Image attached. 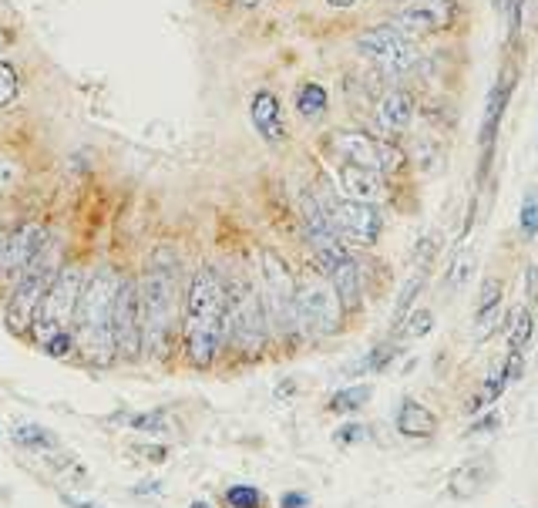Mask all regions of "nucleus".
Returning a JSON list of instances; mask_svg holds the SVG:
<instances>
[{
    "label": "nucleus",
    "mask_w": 538,
    "mask_h": 508,
    "mask_svg": "<svg viewBox=\"0 0 538 508\" xmlns=\"http://www.w3.org/2000/svg\"><path fill=\"white\" fill-rule=\"evenodd\" d=\"M226 327H229V300L226 283L212 266L196 270L185 297V317H182V340L185 357L192 367H212L219 350L226 347Z\"/></svg>",
    "instance_id": "f257e3e1"
},
{
    "label": "nucleus",
    "mask_w": 538,
    "mask_h": 508,
    "mask_svg": "<svg viewBox=\"0 0 538 508\" xmlns=\"http://www.w3.org/2000/svg\"><path fill=\"white\" fill-rule=\"evenodd\" d=\"M118 276L111 266H98L88 273L85 290L78 300V317H74V337H78V350L88 364L108 367L118 357L115 344V300H118Z\"/></svg>",
    "instance_id": "f03ea898"
},
{
    "label": "nucleus",
    "mask_w": 538,
    "mask_h": 508,
    "mask_svg": "<svg viewBox=\"0 0 538 508\" xmlns=\"http://www.w3.org/2000/svg\"><path fill=\"white\" fill-rule=\"evenodd\" d=\"M138 286H142L145 350L155 360H162L172 347L175 307H179V270H175V256L169 249H155Z\"/></svg>",
    "instance_id": "7ed1b4c3"
},
{
    "label": "nucleus",
    "mask_w": 538,
    "mask_h": 508,
    "mask_svg": "<svg viewBox=\"0 0 538 508\" xmlns=\"http://www.w3.org/2000/svg\"><path fill=\"white\" fill-rule=\"evenodd\" d=\"M61 266L64 263H61L58 246L48 243L34 256V263L17 276L11 297H7V307H4V323L14 337H31L37 310H41V303H44V293L51 290V283Z\"/></svg>",
    "instance_id": "20e7f679"
},
{
    "label": "nucleus",
    "mask_w": 538,
    "mask_h": 508,
    "mask_svg": "<svg viewBox=\"0 0 538 508\" xmlns=\"http://www.w3.org/2000/svg\"><path fill=\"white\" fill-rule=\"evenodd\" d=\"M343 300L337 286L323 270H306L296 276V320H300V334L330 337L340 334L343 327Z\"/></svg>",
    "instance_id": "39448f33"
},
{
    "label": "nucleus",
    "mask_w": 538,
    "mask_h": 508,
    "mask_svg": "<svg viewBox=\"0 0 538 508\" xmlns=\"http://www.w3.org/2000/svg\"><path fill=\"white\" fill-rule=\"evenodd\" d=\"M259 280H263L259 293H263L269 330L280 337L300 334V320H296V276L276 249H259Z\"/></svg>",
    "instance_id": "423d86ee"
},
{
    "label": "nucleus",
    "mask_w": 538,
    "mask_h": 508,
    "mask_svg": "<svg viewBox=\"0 0 538 508\" xmlns=\"http://www.w3.org/2000/svg\"><path fill=\"white\" fill-rule=\"evenodd\" d=\"M85 270L78 263H64L58 276H54L51 290L44 293V303L37 310V320H34V330H31V340L37 344H48L51 337L58 334H68L74 317H78V300H81V290H85Z\"/></svg>",
    "instance_id": "0eeeda50"
},
{
    "label": "nucleus",
    "mask_w": 538,
    "mask_h": 508,
    "mask_svg": "<svg viewBox=\"0 0 538 508\" xmlns=\"http://www.w3.org/2000/svg\"><path fill=\"white\" fill-rule=\"evenodd\" d=\"M226 300H229L226 344H233L236 350H243V354H259L269 334L263 293L249 280H236V283H226Z\"/></svg>",
    "instance_id": "6e6552de"
},
{
    "label": "nucleus",
    "mask_w": 538,
    "mask_h": 508,
    "mask_svg": "<svg viewBox=\"0 0 538 508\" xmlns=\"http://www.w3.org/2000/svg\"><path fill=\"white\" fill-rule=\"evenodd\" d=\"M357 51L384 75H407L417 64V48L397 24H377L357 38Z\"/></svg>",
    "instance_id": "1a4fd4ad"
},
{
    "label": "nucleus",
    "mask_w": 538,
    "mask_h": 508,
    "mask_svg": "<svg viewBox=\"0 0 538 508\" xmlns=\"http://www.w3.org/2000/svg\"><path fill=\"white\" fill-rule=\"evenodd\" d=\"M330 149H333V155H337L340 162L364 165V169H374L380 175L404 169V162H407L404 152L397 149L394 142L364 135V132H337L330 138Z\"/></svg>",
    "instance_id": "9d476101"
},
{
    "label": "nucleus",
    "mask_w": 538,
    "mask_h": 508,
    "mask_svg": "<svg viewBox=\"0 0 538 508\" xmlns=\"http://www.w3.org/2000/svg\"><path fill=\"white\" fill-rule=\"evenodd\" d=\"M115 344L118 357L135 360L145 350V317H142V286L122 276L115 300Z\"/></svg>",
    "instance_id": "9b49d317"
},
{
    "label": "nucleus",
    "mask_w": 538,
    "mask_h": 508,
    "mask_svg": "<svg viewBox=\"0 0 538 508\" xmlns=\"http://www.w3.org/2000/svg\"><path fill=\"white\" fill-rule=\"evenodd\" d=\"M51 243L48 226L44 223H21L0 239V280H17L34 256Z\"/></svg>",
    "instance_id": "f8f14e48"
},
{
    "label": "nucleus",
    "mask_w": 538,
    "mask_h": 508,
    "mask_svg": "<svg viewBox=\"0 0 538 508\" xmlns=\"http://www.w3.org/2000/svg\"><path fill=\"white\" fill-rule=\"evenodd\" d=\"M461 17L458 0H411L401 14H397V27L407 38H424V34H441L451 31Z\"/></svg>",
    "instance_id": "ddd939ff"
},
{
    "label": "nucleus",
    "mask_w": 538,
    "mask_h": 508,
    "mask_svg": "<svg viewBox=\"0 0 538 508\" xmlns=\"http://www.w3.org/2000/svg\"><path fill=\"white\" fill-rule=\"evenodd\" d=\"M333 226L340 229V236H347L357 246H377L380 233H384V212L374 202H350L343 199L330 209Z\"/></svg>",
    "instance_id": "4468645a"
},
{
    "label": "nucleus",
    "mask_w": 538,
    "mask_h": 508,
    "mask_svg": "<svg viewBox=\"0 0 538 508\" xmlns=\"http://www.w3.org/2000/svg\"><path fill=\"white\" fill-rule=\"evenodd\" d=\"M337 182H340V196L350 202H380L387 192L384 175L374 169H364V165H354V162H340Z\"/></svg>",
    "instance_id": "2eb2a0df"
},
{
    "label": "nucleus",
    "mask_w": 538,
    "mask_h": 508,
    "mask_svg": "<svg viewBox=\"0 0 538 508\" xmlns=\"http://www.w3.org/2000/svg\"><path fill=\"white\" fill-rule=\"evenodd\" d=\"M414 118H417V101H414V95H407L404 88L387 91V95L377 101V125L384 135H391V138L404 135L407 128L414 125Z\"/></svg>",
    "instance_id": "dca6fc26"
},
{
    "label": "nucleus",
    "mask_w": 538,
    "mask_h": 508,
    "mask_svg": "<svg viewBox=\"0 0 538 508\" xmlns=\"http://www.w3.org/2000/svg\"><path fill=\"white\" fill-rule=\"evenodd\" d=\"M249 115H253V125L256 132L266 138L269 145H280L286 128H283V108H280V98L273 91H256L253 95V105H249Z\"/></svg>",
    "instance_id": "f3484780"
},
{
    "label": "nucleus",
    "mask_w": 538,
    "mask_h": 508,
    "mask_svg": "<svg viewBox=\"0 0 538 508\" xmlns=\"http://www.w3.org/2000/svg\"><path fill=\"white\" fill-rule=\"evenodd\" d=\"M508 98H512V71H502L498 81L488 91V105H485V118H481V149H488V142H495L498 122H502Z\"/></svg>",
    "instance_id": "a211bd4d"
},
{
    "label": "nucleus",
    "mask_w": 538,
    "mask_h": 508,
    "mask_svg": "<svg viewBox=\"0 0 538 508\" xmlns=\"http://www.w3.org/2000/svg\"><path fill=\"white\" fill-rule=\"evenodd\" d=\"M397 431L404 438H431L438 431V418L417 401H404L401 411H397Z\"/></svg>",
    "instance_id": "6ab92c4d"
},
{
    "label": "nucleus",
    "mask_w": 538,
    "mask_h": 508,
    "mask_svg": "<svg viewBox=\"0 0 538 508\" xmlns=\"http://www.w3.org/2000/svg\"><path fill=\"white\" fill-rule=\"evenodd\" d=\"M333 286H337L340 300H343V310L354 313L360 307V266L354 256H347V260H340L333 266V273H327Z\"/></svg>",
    "instance_id": "aec40b11"
},
{
    "label": "nucleus",
    "mask_w": 538,
    "mask_h": 508,
    "mask_svg": "<svg viewBox=\"0 0 538 508\" xmlns=\"http://www.w3.org/2000/svg\"><path fill=\"white\" fill-rule=\"evenodd\" d=\"M11 438L21 448L37 451V455H51V451H58V438H54L51 431H44L41 424H17V428L11 431Z\"/></svg>",
    "instance_id": "412c9836"
},
{
    "label": "nucleus",
    "mask_w": 538,
    "mask_h": 508,
    "mask_svg": "<svg viewBox=\"0 0 538 508\" xmlns=\"http://www.w3.org/2000/svg\"><path fill=\"white\" fill-rule=\"evenodd\" d=\"M327 105H330V95L317 81H306V85L296 88V112H300V118H320L327 112Z\"/></svg>",
    "instance_id": "4be33fe9"
},
{
    "label": "nucleus",
    "mask_w": 538,
    "mask_h": 508,
    "mask_svg": "<svg viewBox=\"0 0 538 508\" xmlns=\"http://www.w3.org/2000/svg\"><path fill=\"white\" fill-rule=\"evenodd\" d=\"M485 482H488V471L481 468V465H468V468L454 471L451 492L458 495V498H471V495L481 492V485H485Z\"/></svg>",
    "instance_id": "5701e85b"
},
{
    "label": "nucleus",
    "mask_w": 538,
    "mask_h": 508,
    "mask_svg": "<svg viewBox=\"0 0 538 508\" xmlns=\"http://www.w3.org/2000/svg\"><path fill=\"white\" fill-rule=\"evenodd\" d=\"M370 397H374V387L370 384H350L330 397V411H360Z\"/></svg>",
    "instance_id": "b1692460"
},
{
    "label": "nucleus",
    "mask_w": 538,
    "mask_h": 508,
    "mask_svg": "<svg viewBox=\"0 0 538 508\" xmlns=\"http://www.w3.org/2000/svg\"><path fill=\"white\" fill-rule=\"evenodd\" d=\"M528 337H532V310L522 307V310H515L512 330H508V347H512V354H522L528 347Z\"/></svg>",
    "instance_id": "393cba45"
},
{
    "label": "nucleus",
    "mask_w": 538,
    "mask_h": 508,
    "mask_svg": "<svg viewBox=\"0 0 538 508\" xmlns=\"http://www.w3.org/2000/svg\"><path fill=\"white\" fill-rule=\"evenodd\" d=\"M424 280H428V270H421V266H417L414 280H407V283H404V290H401V297H397V307H394V323H404V320H407V307H411V303H414V297H417V293H421Z\"/></svg>",
    "instance_id": "a878e982"
},
{
    "label": "nucleus",
    "mask_w": 538,
    "mask_h": 508,
    "mask_svg": "<svg viewBox=\"0 0 538 508\" xmlns=\"http://www.w3.org/2000/svg\"><path fill=\"white\" fill-rule=\"evenodd\" d=\"M118 421H125L132 431H148V434H159L169 428V418L165 411H148V414H122Z\"/></svg>",
    "instance_id": "bb28decb"
},
{
    "label": "nucleus",
    "mask_w": 538,
    "mask_h": 508,
    "mask_svg": "<svg viewBox=\"0 0 538 508\" xmlns=\"http://www.w3.org/2000/svg\"><path fill=\"white\" fill-rule=\"evenodd\" d=\"M518 226H522L525 239H535V233H538V192L535 189L525 192L522 209H518Z\"/></svg>",
    "instance_id": "cd10ccee"
},
{
    "label": "nucleus",
    "mask_w": 538,
    "mask_h": 508,
    "mask_svg": "<svg viewBox=\"0 0 538 508\" xmlns=\"http://www.w3.org/2000/svg\"><path fill=\"white\" fill-rule=\"evenodd\" d=\"M17 91H21V75H17V68L11 61H0V108L11 105L17 98Z\"/></svg>",
    "instance_id": "c85d7f7f"
},
{
    "label": "nucleus",
    "mask_w": 538,
    "mask_h": 508,
    "mask_svg": "<svg viewBox=\"0 0 538 508\" xmlns=\"http://www.w3.org/2000/svg\"><path fill=\"white\" fill-rule=\"evenodd\" d=\"M226 505L229 508H263V495L253 485H233L226 492Z\"/></svg>",
    "instance_id": "c756f323"
},
{
    "label": "nucleus",
    "mask_w": 538,
    "mask_h": 508,
    "mask_svg": "<svg viewBox=\"0 0 538 508\" xmlns=\"http://www.w3.org/2000/svg\"><path fill=\"white\" fill-rule=\"evenodd\" d=\"M404 323H407L404 334L411 337V340H417V337L431 334V327H434V313H431V310H414Z\"/></svg>",
    "instance_id": "7c9ffc66"
},
{
    "label": "nucleus",
    "mask_w": 538,
    "mask_h": 508,
    "mask_svg": "<svg viewBox=\"0 0 538 508\" xmlns=\"http://www.w3.org/2000/svg\"><path fill=\"white\" fill-rule=\"evenodd\" d=\"M471 270H475V253H461L458 260H454V266H451V286L454 290H461V286L468 283V276H471Z\"/></svg>",
    "instance_id": "2f4dec72"
},
{
    "label": "nucleus",
    "mask_w": 538,
    "mask_h": 508,
    "mask_svg": "<svg viewBox=\"0 0 538 508\" xmlns=\"http://www.w3.org/2000/svg\"><path fill=\"white\" fill-rule=\"evenodd\" d=\"M491 307H502V283L498 280H485V286H481L478 310H491Z\"/></svg>",
    "instance_id": "473e14b6"
},
{
    "label": "nucleus",
    "mask_w": 538,
    "mask_h": 508,
    "mask_svg": "<svg viewBox=\"0 0 538 508\" xmlns=\"http://www.w3.org/2000/svg\"><path fill=\"white\" fill-rule=\"evenodd\" d=\"M17 182H21V169H17L11 159H0V192L14 189Z\"/></svg>",
    "instance_id": "72a5a7b5"
},
{
    "label": "nucleus",
    "mask_w": 538,
    "mask_h": 508,
    "mask_svg": "<svg viewBox=\"0 0 538 508\" xmlns=\"http://www.w3.org/2000/svg\"><path fill=\"white\" fill-rule=\"evenodd\" d=\"M394 357H397V347H391V344H387V347H377L374 354H370L367 367H370V371H384V367L391 364Z\"/></svg>",
    "instance_id": "f704fd0d"
},
{
    "label": "nucleus",
    "mask_w": 538,
    "mask_h": 508,
    "mask_svg": "<svg viewBox=\"0 0 538 508\" xmlns=\"http://www.w3.org/2000/svg\"><path fill=\"white\" fill-rule=\"evenodd\" d=\"M367 438V428L364 424H343V428L337 431V441L340 445H350V441H364Z\"/></svg>",
    "instance_id": "c9c22d12"
},
{
    "label": "nucleus",
    "mask_w": 538,
    "mask_h": 508,
    "mask_svg": "<svg viewBox=\"0 0 538 508\" xmlns=\"http://www.w3.org/2000/svg\"><path fill=\"white\" fill-rule=\"evenodd\" d=\"M525 293H528V303H538V270L535 266L525 270Z\"/></svg>",
    "instance_id": "e433bc0d"
},
{
    "label": "nucleus",
    "mask_w": 538,
    "mask_h": 508,
    "mask_svg": "<svg viewBox=\"0 0 538 508\" xmlns=\"http://www.w3.org/2000/svg\"><path fill=\"white\" fill-rule=\"evenodd\" d=\"M306 505H310V495H303V492H286L280 502V508H306Z\"/></svg>",
    "instance_id": "4c0bfd02"
},
{
    "label": "nucleus",
    "mask_w": 538,
    "mask_h": 508,
    "mask_svg": "<svg viewBox=\"0 0 538 508\" xmlns=\"http://www.w3.org/2000/svg\"><path fill=\"white\" fill-rule=\"evenodd\" d=\"M138 451H142V455H148V461H155V465H162V461L169 458V451H165L162 445H142Z\"/></svg>",
    "instance_id": "58836bf2"
},
{
    "label": "nucleus",
    "mask_w": 538,
    "mask_h": 508,
    "mask_svg": "<svg viewBox=\"0 0 538 508\" xmlns=\"http://www.w3.org/2000/svg\"><path fill=\"white\" fill-rule=\"evenodd\" d=\"M495 428H498V414H485L471 431H495Z\"/></svg>",
    "instance_id": "ea45409f"
},
{
    "label": "nucleus",
    "mask_w": 538,
    "mask_h": 508,
    "mask_svg": "<svg viewBox=\"0 0 538 508\" xmlns=\"http://www.w3.org/2000/svg\"><path fill=\"white\" fill-rule=\"evenodd\" d=\"M162 492V482H145L135 488V495H159Z\"/></svg>",
    "instance_id": "a19ab883"
},
{
    "label": "nucleus",
    "mask_w": 538,
    "mask_h": 508,
    "mask_svg": "<svg viewBox=\"0 0 538 508\" xmlns=\"http://www.w3.org/2000/svg\"><path fill=\"white\" fill-rule=\"evenodd\" d=\"M330 7H354V4H364V0H327Z\"/></svg>",
    "instance_id": "79ce46f5"
},
{
    "label": "nucleus",
    "mask_w": 538,
    "mask_h": 508,
    "mask_svg": "<svg viewBox=\"0 0 538 508\" xmlns=\"http://www.w3.org/2000/svg\"><path fill=\"white\" fill-rule=\"evenodd\" d=\"M71 508H98V505H91V502H78V498H64Z\"/></svg>",
    "instance_id": "37998d69"
},
{
    "label": "nucleus",
    "mask_w": 538,
    "mask_h": 508,
    "mask_svg": "<svg viewBox=\"0 0 538 508\" xmlns=\"http://www.w3.org/2000/svg\"><path fill=\"white\" fill-rule=\"evenodd\" d=\"M239 4H243V7H256L259 0H239Z\"/></svg>",
    "instance_id": "c03bdc74"
},
{
    "label": "nucleus",
    "mask_w": 538,
    "mask_h": 508,
    "mask_svg": "<svg viewBox=\"0 0 538 508\" xmlns=\"http://www.w3.org/2000/svg\"><path fill=\"white\" fill-rule=\"evenodd\" d=\"M189 508H212L209 502H196V505H189Z\"/></svg>",
    "instance_id": "a18cd8bd"
}]
</instances>
